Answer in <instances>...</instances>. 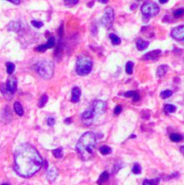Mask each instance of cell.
<instances>
[{"instance_id": "obj_1", "label": "cell", "mask_w": 184, "mask_h": 185, "mask_svg": "<svg viewBox=\"0 0 184 185\" xmlns=\"http://www.w3.org/2000/svg\"><path fill=\"white\" fill-rule=\"evenodd\" d=\"M43 162L38 151L30 144L24 143L15 152L14 170L19 176L28 178L41 169Z\"/></svg>"}, {"instance_id": "obj_2", "label": "cell", "mask_w": 184, "mask_h": 185, "mask_svg": "<svg viewBox=\"0 0 184 185\" xmlns=\"http://www.w3.org/2000/svg\"><path fill=\"white\" fill-rule=\"evenodd\" d=\"M96 144L97 140L94 133L87 132L80 136L76 145V151L80 155L82 160L87 161L94 155Z\"/></svg>"}, {"instance_id": "obj_3", "label": "cell", "mask_w": 184, "mask_h": 185, "mask_svg": "<svg viewBox=\"0 0 184 185\" xmlns=\"http://www.w3.org/2000/svg\"><path fill=\"white\" fill-rule=\"evenodd\" d=\"M35 70L44 80L52 79L54 74V63L52 61L44 59L35 64Z\"/></svg>"}, {"instance_id": "obj_4", "label": "cell", "mask_w": 184, "mask_h": 185, "mask_svg": "<svg viewBox=\"0 0 184 185\" xmlns=\"http://www.w3.org/2000/svg\"><path fill=\"white\" fill-rule=\"evenodd\" d=\"M92 61L85 55H80L76 62V72L80 76H86L92 71Z\"/></svg>"}, {"instance_id": "obj_5", "label": "cell", "mask_w": 184, "mask_h": 185, "mask_svg": "<svg viewBox=\"0 0 184 185\" xmlns=\"http://www.w3.org/2000/svg\"><path fill=\"white\" fill-rule=\"evenodd\" d=\"M141 12L145 18H151L160 12V7L154 2H146L141 7Z\"/></svg>"}, {"instance_id": "obj_6", "label": "cell", "mask_w": 184, "mask_h": 185, "mask_svg": "<svg viewBox=\"0 0 184 185\" xmlns=\"http://www.w3.org/2000/svg\"><path fill=\"white\" fill-rule=\"evenodd\" d=\"M115 18V13L111 7H108L106 9L102 18H101V24L104 27L110 28L112 26V24Z\"/></svg>"}, {"instance_id": "obj_7", "label": "cell", "mask_w": 184, "mask_h": 185, "mask_svg": "<svg viewBox=\"0 0 184 185\" xmlns=\"http://www.w3.org/2000/svg\"><path fill=\"white\" fill-rule=\"evenodd\" d=\"M96 115L94 113V110L92 109V107H89L87 110H85L81 115V120L83 122V124L86 125L87 127L90 125L92 123L94 122L95 118H96Z\"/></svg>"}, {"instance_id": "obj_8", "label": "cell", "mask_w": 184, "mask_h": 185, "mask_svg": "<svg viewBox=\"0 0 184 185\" xmlns=\"http://www.w3.org/2000/svg\"><path fill=\"white\" fill-rule=\"evenodd\" d=\"M91 107L94 110L96 116H100L105 114L107 110V104L105 101H102V100H95L93 104L91 105Z\"/></svg>"}, {"instance_id": "obj_9", "label": "cell", "mask_w": 184, "mask_h": 185, "mask_svg": "<svg viewBox=\"0 0 184 185\" xmlns=\"http://www.w3.org/2000/svg\"><path fill=\"white\" fill-rule=\"evenodd\" d=\"M171 35L177 41H181L184 39V24L179 26L172 30Z\"/></svg>"}, {"instance_id": "obj_10", "label": "cell", "mask_w": 184, "mask_h": 185, "mask_svg": "<svg viewBox=\"0 0 184 185\" xmlns=\"http://www.w3.org/2000/svg\"><path fill=\"white\" fill-rule=\"evenodd\" d=\"M162 52L161 50H154L152 52H149L146 54H145L143 56V60L144 61H155L156 59H158L161 56Z\"/></svg>"}, {"instance_id": "obj_11", "label": "cell", "mask_w": 184, "mask_h": 185, "mask_svg": "<svg viewBox=\"0 0 184 185\" xmlns=\"http://www.w3.org/2000/svg\"><path fill=\"white\" fill-rule=\"evenodd\" d=\"M58 175H59V172H58L57 168L54 167V166H52V167H50L49 169L47 170L46 178H47V180L49 182H53L57 179Z\"/></svg>"}, {"instance_id": "obj_12", "label": "cell", "mask_w": 184, "mask_h": 185, "mask_svg": "<svg viewBox=\"0 0 184 185\" xmlns=\"http://www.w3.org/2000/svg\"><path fill=\"white\" fill-rule=\"evenodd\" d=\"M55 45V39L53 37H50L49 40L47 41V43L45 44H42V45H39L38 47H36V51L37 52H40V53H44V51H46L47 49H50V48H53V46Z\"/></svg>"}, {"instance_id": "obj_13", "label": "cell", "mask_w": 184, "mask_h": 185, "mask_svg": "<svg viewBox=\"0 0 184 185\" xmlns=\"http://www.w3.org/2000/svg\"><path fill=\"white\" fill-rule=\"evenodd\" d=\"M6 86L7 88V89L9 90L11 93L14 95L15 93L16 89H17V81H16V79L14 77H10L8 78Z\"/></svg>"}, {"instance_id": "obj_14", "label": "cell", "mask_w": 184, "mask_h": 185, "mask_svg": "<svg viewBox=\"0 0 184 185\" xmlns=\"http://www.w3.org/2000/svg\"><path fill=\"white\" fill-rule=\"evenodd\" d=\"M80 96H81V89L79 87H74L71 90V101L73 103L79 102Z\"/></svg>"}, {"instance_id": "obj_15", "label": "cell", "mask_w": 184, "mask_h": 185, "mask_svg": "<svg viewBox=\"0 0 184 185\" xmlns=\"http://www.w3.org/2000/svg\"><path fill=\"white\" fill-rule=\"evenodd\" d=\"M98 185H109V174L107 172H103L101 175L99 176L98 181Z\"/></svg>"}, {"instance_id": "obj_16", "label": "cell", "mask_w": 184, "mask_h": 185, "mask_svg": "<svg viewBox=\"0 0 184 185\" xmlns=\"http://www.w3.org/2000/svg\"><path fill=\"white\" fill-rule=\"evenodd\" d=\"M149 46V42L148 41H145L142 38H138L136 41V47L139 51H144L147 47Z\"/></svg>"}, {"instance_id": "obj_17", "label": "cell", "mask_w": 184, "mask_h": 185, "mask_svg": "<svg viewBox=\"0 0 184 185\" xmlns=\"http://www.w3.org/2000/svg\"><path fill=\"white\" fill-rule=\"evenodd\" d=\"M167 71H168V66L167 65H160L158 67V69L156 71V75L158 78H162L166 74Z\"/></svg>"}, {"instance_id": "obj_18", "label": "cell", "mask_w": 184, "mask_h": 185, "mask_svg": "<svg viewBox=\"0 0 184 185\" xmlns=\"http://www.w3.org/2000/svg\"><path fill=\"white\" fill-rule=\"evenodd\" d=\"M0 90H1L2 92V94L4 95V97L7 99H11L12 97H13V94L11 93V92L7 89L6 86V84H1L0 85Z\"/></svg>"}, {"instance_id": "obj_19", "label": "cell", "mask_w": 184, "mask_h": 185, "mask_svg": "<svg viewBox=\"0 0 184 185\" xmlns=\"http://www.w3.org/2000/svg\"><path fill=\"white\" fill-rule=\"evenodd\" d=\"M14 110L19 116H24V108H23L22 105L20 104V102L16 101V102L14 103Z\"/></svg>"}, {"instance_id": "obj_20", "label": "cell", "mask_w": 184, "mask_h": 185, "mask_svg": "<svg viewBox=\"0 0 184 185\" xmlns=\"http://www.w3.org/2000/svg\"><path fill=\"white\" fill-rule=\"evenodd\" d=\"M109 38L111 40L112 44H114V45H118V44H121V39L118 35H115V33H110V35H109Z\"/></svg>"}, {"instance_id": "obj_21", "label": "cell", "mask_w": 184, "mask_h": 185, "mask_svg": "<svg viewBox=\"0 0 184 185\" xmlns=\"http://www.w3.org/2000/svg\"><path fill=\"white\" fill-rule=\"evenodd\" d=\"M53 155L55 158L61 159L63 156V149L62 147H59V148H56V149L53 150Z\"/></svg>"}, {"instance_id": "obj_22", "label": "cell", "mask_w": 184, "mask_h": 185, "mask_svg": "<svg viewBox=\"0 0 184 185\" xmlns=\"http://www.w3.org/2000/svg\"><path fill=\"white\" fill-rule=\"evenodd\" d=\"M159 183H160V178H155L152 180L145 179L143 182V185H159Z\"/></svg>"}, {"instance_id": "obj_23", "label": "cell", "mask_w": 184, "mask_h": 185, "mask_svg": "<svg viewBox=\"0 0 184 185\" xmlns=\"http://www.w3.org/2000/svg\"><path fill=\"white\" fill-rule=\"evenodd\" d=\"M99 151L103 155H110L112 153V149L109 146H101L99 147Z\"/></svg>"}, {"instance_id": "obj_24", "label": "cell", "mask_w": 184, "mask_h": 185, "mask_svg": "<svg viewBox=\"0 0 184 185\" xmlns=\"http://www.w3.org/2000/svg\"><path fill=\"white\" fill-rule=\"evenodd\" d=\"M163 110L167 114L173 113V112H175V110H176V107H175L174 105H172V104H166L163 107Z\"/></svg>"}, {"instance_id": "obj_25", "label": "cell", "mask_w": 184, "mask_h": 185, "mask_svg": "<svg viewBox=\"0 0 184 185\" xmlns=\"http://www.w3.org/2000/svg\"><path fill=\"white\" fill-rule=\"evenodd\" d=\"M170 139L172 141V142H175V143H178V142H181L182 140V136L180 134H172L170 136Z\"/></svg>"}, {"instance_id": "obj_26", "label": "cell", "mask_w": 184, "mask_h": 185, "mask_svg": "<svg viewBox=\"0 0 184 185\" xmlns=\"http://www.w3.org/2000/svg\"><path fill=\"white\" fill-rule=\"evenodd\" d=\"M20 28V24L16 22H11L8 26V29L10 31H14V32H17Z\"/></svg>"}, {"instance_id": "obj_27", "label": "cell", "mask_w": 184, "mask_h": 185, "mask_svg": "<svg viewBox=\"0 0 184 185\" xmlns=\"http://www.w3.org/2000/svg\"><path fill=\"white\" fill-rule=\"evenodd\" d=\"M6 72L7 74L11 75L14 71H15V66L13 62H6Z\"/></svg>"}, {"instance_id": "obj_28", "label": "cell", "mask_w": 184, "mask_h": 185, "mask_svg": "<svg viewBox=\"0 0 184 185\" xmlns=\"http://www.w3.org/2000/svg\"><path fill=\"white\" fill-rule=\"evenodd\" d=\"M172 95V91L170 90V89L163 90V91H162L161 93H160V97H161L162 98H163V99H166V98H170Z\"/></svg>"}, {"instance_id": "obj_29", "label": "cell", "mask_w": 184, "mask_h": 185, "mask_svg": "<svg viewBox=\"0 0 184 185\" xmlns=\"http://www.w3.org/2000/svg\"><path fill=\"white\" fill-rule=\"evenodd\" d=\"M47 101H48V96L46 94H44L41 98V100H40V102L38 104V107H44L45 106V104L47 103Z\"/></svg>"}, {"instance_id": "obj_30", "label": "cell", "mask_w": 184, "mask_h": 185, "mask_svg": "<svg viewBox=\"0 0 184 185\" xmlns=\"http://www.w3.org/2000/svg\"><path fill=\"white\" fill-rule=\"evenodd\" d=\"M132 172H133V173H135V174H140L142 173V168H141L140 164H134Z\"/></svg>"}, {"instance_id": "obj_31", "label": "cell", "mask_w": 184, "mask_h": 185, "mask_svg": "<svg viewBox=\"0 0 184 185\" xmlns=\"http://www.w3.org/2000/svg\"><path fill=\"white\" fill-rule=\"evenodd\" d=\"M133 69H134V63L132 62H128L127 65H125V71H127V74H132Z\"/></svg>"}, {"instance_id": "obj_32", "label": "cell", "mask_w": 184, "mask_h": 185, "mask_svg": "<svg viewBox=\"0 0 184 185\" xmlns=\"http://www.w3.org/2000/svg\"><path fill=\"white\" fill-rule=\"evenodd\" d=\"M31 24H32V26H33V27H35V28H37V29H39V28H41V27L44 26V23H43V22L36 21V20H33V21L31 22Z\"/></svg>"}, {"instance_id": "obj_33", "label": "cell", "mask_w": 184, "mask_h": 185, "mask_svg": "<svg viewBox=\"0 0 184 185\" xmlns=\"http://www.w3.org/2000/svg\"><path fill=\"white\" fill-rule=\"evenodd\" d=\"M79 3V0H64V4L67 6H72Z\"/></svg>"}, {"instance_id": "obj_34", "label": "cell", "mask_w": 184, "mask_h": 185, "mask_svg": "<svg viewBox=\"0 0 184 185\" xmlns=\"http://www.w3.org/2000/svg\"><path fill=\"white\" fill-rule=\"evenodd\" d=\"M183 15H184V9H182V8L177 9L176 11H174V13H173L174 17H181V16H182Z\"/></svg>"}, {"instance_id": "obj_35", "label": "cell", "mask_w": 184, "mask_h": 185, "mask_svg": "<svg viewBox=\"0 0 184 185\" xmlns=\"http://www.w3.org/2000/svg\"><path fill=\"white\" fill-rule=\"evenodd\" d=\"M47 124H48V125H50V127H53V125H54V124H55V119L52 116H49L47 118Z\"/></svg>"}, {"instance_id": "obj_36", "label": "cell", "mask_w": 184, "mask_h": 185, "mask_svg": "<svg viewBox=\"0 0 184 185\" xmlns=\"http://www.w3.org/2000/svg\"><path fill=\"white\" fill-rule=\"evenodd\" d=\"M132 98H133V101L134 102H136V101H138V100L140 99V96H139V94L137 93V92H134Z\"/></svg>"}, {"instance_id": "obj_37", "label": "cell", "mask_w": 184, "mask_h": 185, "mask_svg": "<svg viewBox=\"0 0 184 185\" xmlns=\"http://www.w3.org/2000/svg\"><path fill=\"white\" fill-rule=\"evenodd\" d=\"M121 111H122V107L120 106H116L114 109V114L118 116L121 113Z\"/></svg>"}, {"instance_id": "obj_38", "label": "cell", "mask_w": 184, "mask_h": 185, "mask_svg": "<svg viewBox=\"0 0 184 185\" xmlns=\"http://www.w3.org/2000/svg\"><path fill=\"white\" fill-rule=\"evenodd\" d=\"M148 117H150V113H149L147 110H144L143 113H142V118L147 119Z\"/></svg>"}, {"instance_id": "obj_39", "label": "cell", "mask_w": 184, "mask_h": 185, "mask_svg": "<svg viewBox=\"0 0 184 185\" xmlns=\"http://www.w3.org/2000/svg\"><path fill=\"white\" fill-rule=\"evenodd\" d=\"M134 92H135V91H128V92H125V93H124V96H125V98L132 97L133 94H134Z\"/></svg>"}, {"instance_id": "obj_40", "label": "cell", "mask_w": 184, "mask_h": 185, "mask_svg": "<svg viewBox=\"0 0 184 185\" xmlns=\"http://www.w3.org/2000/svg\"><path fill=\"white\" fill-rule=\"evenodd\" d=\"M7 1H9L10 3L14 5H19L21 3V0H7Z\"/></svg>"}, {"instance_id": "obj_41", "label": "cell", "mask_w": 184, "mask_h": 185, "mask_svg": "<svg viewBox=\"0 0 184 185\" xmlns=\"http://www.w3.org/2000/svg\"><path fill=\"white\" fill-rule=\"evenodd\" d=\"M180 152L184 155V146H181V148H180Z\"/></svg>"}, {"instance_id": "obj_42", "label": "cell", "mask_w": 184, "mask_h": 185, "mask_svg": "<svg viewBox=\"0 0 184 185\" xmlns=\"http://www.w3.org/2000/svg\"><path fill=\"white\" fill-rule=\"evenodd\" d=\"M71 117H69V118H67V119H65V123L66 124H69V123H71Z\"/></svg>"}, {"instance_id": "obj_43", "label": "cell", "mask_w": 184, "mask_h": 185, "mask_svg": "<svg viewBox=\"0 0 184 185\" xmlns=\"http://www.w3.org/2000/svg\"><path fill=\"white\" fill-rule=\"evenodd\" d=\"M168 1L169 0H159V2H160L161 4H166Z\"/></svg>"}, {"instance_id": "obj_44", "label": "cell", "mask_w": 184, "mask_h": 185, "mask_svg": "<svg viewBox=\"0 0 184 185\" xmlns=\"http://www.w3.org/2000/svg\"><path fill=\"white\" fill-rule=\"evenodd\" d=\"M98 1L100 3H102V4H107L108 2V0H98Z\"/></svg>"}, {"instance_id": "obj_45", "label": "cell", "mask_w": 184, "mask_h": 185, "mask_svg": "<svg viewBox=\"0 0 184 185\" xmlns=\"http://www.w3.org/2000/svg\"><path fill=\"white\" fill-rule=\"evenodd\" d=\"M93 5H94V1H92V2H90V3H89L88 4V6H93Z\"/></svg>"}, {"instance_id": "obj_46", "label": "cell", "mask_w": 184, "mask_h": 185, "mask_svg": "<svg viewBox=\"0 0 184 185\" xmlns=\"http://www.w3.org/2000/svg\"><path fill=\"white\" fill-rule=\"evenodd\" d=\"M2 185H9V184H8V183H3Z\"/></svg>"}, {"instance_id": "obj_47", "label": "cell", "mask_w": 184, "mask_h": 185, "mask_svg": "<svg viewBox=\"0 0 184 185\" xmlns=\"http://www.w3.org/2000/svg\"><path fill=\"white\" fill-rule=\"evenodd\" d=\"M183 62H184V60H183Z\"/></svg>"}]
</instances>
